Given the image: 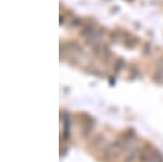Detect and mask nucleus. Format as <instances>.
Returning <instances> with one entry per match:
<instances>
[{
	"mask_svg": "<svg viewBox=\"0 0 163 162\" xmlns=\"http://www.w3.org/2000/svg\"><path fill=\"white\" fill-rule=\"evenodd\" d=\"M64 23V19H62V16H60V24Z\"/></svg>",
	"mask_w": 163,
	"mask_h": 162,
	"instance_id": "3",
	"label": "nucleus"
},
{
	"mask_svg": "<svg viewBox=\"0 0 163 162\" xmlns=\"http://www.w3.org/2000/svg\"><path fill=\"white\" fill-rule=\"evenodd\" d=\"M94 32L95 30H94V26H92V24H87V25L84 26L82 32H80V36H83V37H88V36L92 35Z\"/></svg>",
	"mask_w": 163,
	"mask_h": 162,
	"instance_id": "1",
	"label": "nucleus"
},
{
	"mask_svg": "<svg viewBox=\"0 0 163 162\" xmlns=\"http://www.w3.org/2000/svg\"><path fill=\"white\" fill-rule=\"evenodd\" d=\"M80 24H82V20H80L79 18H74V19L71 21L72 27H77V26L80 25Z\"/></svg>",
	"mask_w": 163,
	"mask_h": 162,
	"instance_id": "2",
	"label": "nucleus"
}]
</instances>
